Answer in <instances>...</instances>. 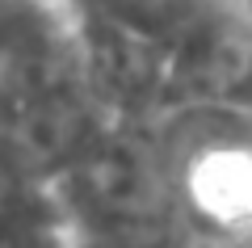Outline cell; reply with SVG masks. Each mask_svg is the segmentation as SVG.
<instances>
[{"mask_svg":"<svg viewBox=\"0 0 252 248\" xmlns=\"http://www.w3.org/2000/svg\"><path fill=\"white\" fill-rule=\"evenodd\" d=\"M109 118L231 101L252 80V0H63Z\"/></svg>","mask_w":252,"mask_h":248,"instance_id":"6da1fadb","label":"cell"},{"mask_svg":"<svg viewBox=\"0 0 252 248\" xmlns=\"http://www.w3.org/2000/svg\"><path fill=\"white\" fill-rule=\"evenodd\" d=\"M189 248L252 244V109L210 101L156 118Z\"/></svg>","mask_w":252,"mask_h":248,"instance_id":"7a4b0ae2","label":"cell"},{"mask_svg":"<svg viewBox=\"0 0 252 248\" xmlns=\"http://www.w3.org/2000/svg\"><path fill=\"white\" fill-rule=\"evenodd\" d=\"M0 80L46 93H93L63 0H0Z\"/></svg>","mask_w":252,"mask_h":248,"instance_id":"3957f363","label":"cell"},{"mask_svg":"<svg viewBox=\"0 0 252 248\" xmlns=\"http://www.w3.org/2000/svg\"><path fill=\"white\" fill-rule=\"evenodd\" d=\"M76 227L55 177L0 151V248H72Z\"/></svg>","mask_w":252,"mask_h":248,"instance_id":"277c9868","label":"cell"},{"mask_svg":"<svg viewBox=\"0 0 252 248\" xmlns=\"http://www.w3.org/2000/svg\"><path fill=\"white\" fill-rule=\"evenodd\" d=\"M72 248H101V244H89V240H76Z\"/></svg>","mask_w":252,"mask_h":248,"instance_id":"5b68a950","label":"cell"}]
</instances>
